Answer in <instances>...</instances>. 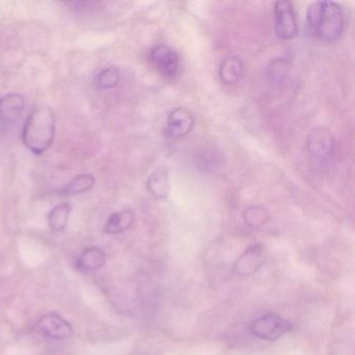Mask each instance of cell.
I'll return each instance as SVG.
<instances>
[{
	"label": "cell",
	"instance_id": "5",
	"mask_svg": "<svg viewBox=\"0 0 355 355\" xmlns=\"http://www.w3.org/2000/svg\"><path fill=\"white\" fill-rule=\"evenodd\" d=\"M39 334L53 340H65L73 334L71 324L58 313L43 315L35 324Z\"/></svg>",
	"mask_w": 355,
	"mask_h": 355
},
{
	"label": "cell",
	"instance_id": "3",
	"mask_svg": "<svg viewBox=\"0 0 355 355\" xmlns=\"http://www.w3.org/2000/svg\"><path fill=\"white\" fill-rule=\"evenodd\" d=\"M290 322L277 313H267L252 322L249 330L253 336L261 340H276L291 330Z\"/></svg>",
	"mask_w": 355,
	"mask_h": 355
},
{
	"label": "cell",
	"instance_id": "8",
	"mask_svg": "<svg viewBox=\"0 0 355 355\" xmlns=\"http://www.w3.org/2000/svg\"><path fill=\"white\" fill-rule=\"evenodd\" d=\"M268 257L267 249L263 245L253 244L239 257L234 263V270L240 276H250L257 273Z\"/></svg>",
	"mask_w": 355,
	"mask_h": 355
},
{
	"label": "cell",
	"instance_id": "14",
	"mask_svg": "<svg viewBox=\"0 0 355 355\" xmlns=\"http://www.w3.org/2000/svg\"><path fill=\"white\" fill-rule=\"evenodd\" d=\"M71 209V205L69 202L61 203V205L53 207L49 216V227L51 228V230L62 232L65 230Z\"/></svg>",
	"mask_w": 355,
	"mask_h": 355
},
{
	"label": "cell",
	"instance_id": "7",
	"mask_svg": "<svg viewBox=\"0 0 355 355\" xmlns=\"http://www.w3.org/2000/svg\"><path fill=\"white\" fill-rule=\"evenodd\" d=\"M195 125V117L192 112L186 107H176L168 115L164 134L167 138L180 139L190 134Z\"/></svg>",
	"mask_w": 355,
	"mask_h": 355
},
{
	"label": "cell",
	"instance_id": "10",
	"mask_svg": "<svg viewBox=\"0 0 355 355\" xmlns=\"http://www.w3.org/2000/svg\"><path fill=\"white\" fill-rule=\"evenodd\" d=\"M26 101L21 94L12 93L0 99V120L5 126H12L21 117Z\"/></svg>",
	"mask_w": 355,
	"mask_h": 355
},
{
	"label": "cell",
	"instance_id": "16",
	"mask_svg": "<svg viewBox=\"0 0 355 355\" xmlns=\"http://www.w3.org/2000/svg\"><path fill=\"white\" fill-rule=\"evenodd\" d=\"M94 178L91 174H80L64 188L63 193L67 195L82 194L91 190L94 186Z\"/></svg>",
	"mask_w": 355,
	"mask_h": 355
},
{
	"label": "cell",
	"instance_id": "13",
	"mask_svg": "<svg viewBox=\"0 0 355 355\" xmlns=\"http://www.w3.org/2000/svg\"><path fill=\"white\" fill-rule=\"evenodd\" d=\"M135 222L134 211L130 209L118 211L107 219L105 232L109 234H119L132 227Z\"/></svg>",
	"mask_w": 355,
	"mask_h": 355
},
{
	"label": "cell",
	"instance_id": "9",
	"mask_svg": "<svg viewBox=\"0 0 355 355\" xmlns=\"http://www.w3.org/2000/svg\"><path fill=\"white\" fill-rule=\"evenodd\" d=\"M307 150L311 157L319 161L329 159L334 150V138L331 132L324 128L311 130L307 139Z\"/></svg>",
	"mask_w": 355,
	"mask_h": 355
},
{
	"label": "cell",
	"instance_id": "2",
	"mask_svg": "<svg viewBox=\"0 0 355 355\" xmlns=\"http://www.w3.org/2000/svg\"><path fill=\"white\" fill-rule=\"evenodd\" d=\"M55 136V117L53 110L39 105L28 115L24 126L22 140L35 155H42L53 144Z\"/></svg>",
	"mask_w": 355,
	"mask_h": 355
},
{
	"label": "cell",
	"instance_id": "18",
	"mask_svg": "<svg viewBox=\"0 0 355 355\" xmlns=\"http://www.w3.org/2000/svg\"><path fill=\"white\" fill-rule=\"evenodd\" d=\"M120 82V74L116 68L110 67L103 69L95 80L97 88L101 90H109L115 88Z\"/></svg>",
	"mask_w": 355,
	"mask_h": 355
},
{
	"label": "cell",
	"instance_id": "6",
	"mask_svg": "<svg viewBox=\"0 0 355 355\" xmlns=\"http://www.w3.org/2000/svg\"><path fill=\"white\" fill-rule=\"evenodd\" d=\"M150 60L157 71L163 78L172 80L180 71V55L166 45H157L151 51Z\"/></svg>",
	"mask_w": 355,
	"mask_h": 355
},
{
	"label": "cell",
	"instance_id": "17",
	"mask_svg": "<svg viewBox=\"0 0 355 355\" xmlns=\"http://www.w3.org/2000/svg\"><path fill=\"white\" fill-rule=\"evenodd\" d=\"M244 220L250 227L259 228L270 221V214L263 207H250L244 211Z\"/></svg>",
	"mask_w": 355,
	"mask_h": 355
},
{
	"label": "cell",
	"instance_id": "15",
	"mask_svg": "<svg viewBox=\"0 0 355 355\" xmlns=\"http://www.w3.org/2000/svg\"><path fill=\"white\" fill-rule=\"evenodd\" d=\"M147 189L153 196L165 198L168 194V174L165 170H157L147 180Z\"/></svg>",
	"mask_w": 355,
	"mask_h": 355
},
{
	"label": "cell",
	"instance_id": "4",
	"mask_svg": "<svg viewBox=\"0 0 355 355\" xmlns=\"http://www.w3.org/2000/svg\"><path fill=\"white\" fill-rule=\"evenodd\" d=\"M275 33L282 40H291L298 34L296 13L290 1H276L274 3Z\"/></svg>",
	"mask_w": 355,
	"mask_h": 355
},
{
	"label": "cell",
	"instance_id": "12",
	"mask_svg": "<svg viewBox=\"0 0 355 355\" xmlns=\"http://www.w3.org/2000/svg\"><path fill=\"white\" fill-rule=\"evenodd\" d=\"M244 74V65L239 58L230 57L224 60L220 66L219 76L225 85H236Z\"/></svg>",
	"mask_w": 355,
	"mask_h": 355
},
{
	"label": "cell",
	"instance_id": "19",
	"mask_svg": "<svg viewBox=\"0 0 355 355\" xmlns=\"http://www.w3.org/2000/svg\"><path fill=\"white\" fill-rule=\"evenodd\" d=\"M66 5L74 11L80 12V13H88V12L94 11L99 3L97 1H72V3H66Z\"/></svg>",
	"mask_w": 355,
	"mask_h": 355
},
{
	"label": "cell",
	"instance_id": "1",
	"mask_svg": "<svg viewBox=\"0 0 355 355\" xmlns=\"http://www.w3.org/2000/svg\"><path fill=\"white\" fill-rule=\"evenodd\" d=\"M306 21L313 37L324 42H334L344 31V10L334 1H315L307 9Z\"/></svg>",
	"mask_w": 355,
	"mask_h": 355
},
{
	"label": "cell",
	"instance_id": "11",
	"mask_svg": "<svg viewBox=\"0 0 355 355\" xmlns=\"http://www.w3.org/2000/svg\"><path fill=\"white\" fill-rule=\"evenodd\" d=\"M107 263V253L98 247H88L76 261V269L82 272H95L101 270Z\"/></svg>",
	"mask_w": 355,
	"mask_h": 355
}]
</instances>
